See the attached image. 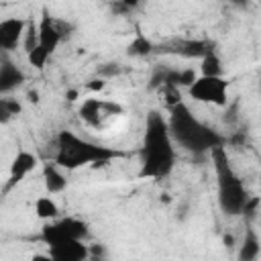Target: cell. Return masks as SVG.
<instances>
[{
	"instance_id": "obj_1",
	"label": "cell",
	"mask_w": 261,
	"mask_h": 261,
	"mask_svg": "<svg viewBox=\"0 0 261 261\" xmlns=\"http://www.w3.org/2000/svg\"><path fill=\"white\" fill-rule=\"evenodd\" d=\"M141 155V177H165L175 165V141L169 130V122L161 112L151 110L147 114Z\"/></svg>"
},
{
	"instance_id": "obj_2",
	"label": "cell",
	"mask_w": 261,
	"mask_h": 261,
	"mask_svg": "<svg viewBox=\"0 0 261 261\" xmlns=\"http://www.w3.org/2000/svg\"><path fill=\"white\" fill-rule=\"evenodd\" d=\"M167 122H169V130H171L173 141L190 153H196V155L212 153L214 149L224 147V143H226V139L216 128L198 120L194 116V112L190 110V106L184 102L169 108V120Z\"/></svg>"
},
{
	"instance_id": "obj_3",
	"label": "cell",
	"mask_w": 261,
	"mask_h": 261,
	"mask_svg": "<svg viewBox=\"0 0 261 261\" xmlns=\"http://www.w3.org/2000/svg\"><path fill=\"white\" fill-rule=\"evenodd\" d=\"M124 155L126 153L120 149L92 143L88 139H82L73 130L65 128L57 133L53 163H57L61 169H77L84 165H106L112 159H118Z\"/></svg>"
},
{
	"instance_id": "obj_4",
	"label": "cell",
	"mask_w": 261,
	"mask_h": 261,
	"mask_svg": "<svg viewBox=\"0 0 261 261\" xmlns=\"http://www.w3.org/2000/svg\"><path fill=\"white\" fill-rule=\"evenodd\" d=\"M214 173H216V184H218V206L226 216H239L243 214V208L247 200L251 198L245 190L243 179L237 175V171L230 165L228 153L224 147H218L210 153Z\"/></svg>"
},
{
	"instance_id": "obj_5",
	"label": "cell",
	"mask_w": 261,
	"mask_h": 261,
	"mask_svg": "<svg viewBox=\"0 0 261 261\" xmlns=\"http://www.w3.org/2000/svg\"><path fill=\"white\" fill-rule=\"evenodd\" d=\"M88 234H90V228L82 218L65 216V218H57L53 222H45L39 239L51 247L61 241H84Z\"/></svg>"
},
{
	"instance_id": "obj_6",
	"label": "cell",
	"mask_w": 261,
	"mask_h": 261,
	"mask_svg": "<svg viewBox=\"0 0 261 261\" xmlns=\"http://www.w3.org/2000/svg\"><path fill=\"white\" fill-rule=\"evenodd\" d=\"M188 94L196 102L224 106L228 102V82L224 75H218V77L198 75V80L188 88Z\"/></svg>"
},
{
	"instance_id": "obj_7",
	"label": "cell",
	"mask_w": 261,
	"mask_h": 261,
	"mask_svg": "<svg viewBox=\"0 0 261 261\" xmlns=\"http://www.w3.org/2000/svg\"><path fill=\"white\" fill-rule=\"evenodd\" d=\"M120 114H122V106L120 104L108 102V100H100V98H88L80 106V116L84 118L86 124H90L94 128L106 126L112 118H116Z\"/></svg>"
},
{
	"instance_id": "obj_8",
	"label": "cell",
	"mask_w": 261,
	"mask_h": 261,
	"mask_svg": "<svg viewBox=\"0 0 261 261\" xmlns=\"http://www.w3.org/2000/svg\"><path fill=\"white\" fill-rule=\"evenodd\" d=\"M214 51V45L204 39H169L161 45H155V53H169L179 55L186 59H204L208 53Z\"/></svg>"
},
{
	"instance_id": "obj_9",
	"label": "cell",
	"mask_w": 261,
	"mask_h": 261,
	"mask_svg": "<svg viewBox=\"0 0 261 261\" xmlns=\"http://www.w3.org/2000/svg\"><path fill=\"white\" fill-rule=\"evenodd\" d=\"M29 22L18 16H10L0 20V49L2 51H14L18 45L24 43Z\"/></svg>"
},
{
	"instance_id": "obj_10",
	"label": "cell",
	"mask_w": 261,
	"mask_h": 261,
	"mask_svg": "<svg viewBox=\"0 0 261 261\" xmlns=\"http://www.w3.org/2000/svg\"><path fill=\"white\" fill-rule=\"evenodd\" d=\"M61 24L57 18H53L49 12H43L41 20L37 22V29H39V47H43L47 53H55V49L59 47L61 39H63V31H61Z\"/></svg>"
},
{
	"instance_id": "obj_11",
	"label": "cell",
	"mask_w": 261,
	"mask_h": 261,
	"mask_svg": "<svg viewBox=\"0 0 261 261\" xmlns=\"http://www.w3.org/2000/svg\"><path fill=\"white\" fill-rule=\"evenodd\" d=\"M37 163H39V159H37V155L35 153H31V151H18L16 155H14V159H12V163H10V171H8V181L4 184V194H8L14 186H18L35 167H37Z\"/></svg>"
},
{
	"instance_id": "obj_12",
	"label": "cell",
	"mask_w": 261,
	"mask_h": 261,
	"mask_svg": "<svg viewBox=\"0 0 261 261\" xmlns=\"http://www.w3.org/2000/svg\"><path fill=\"white\" fill-rule=\"evenodd\" d=\"M49 255L55 261H88L90 245H86L84 241H61L49 247Z\"/></svg>"
},
{
	"instance_id": "obj_13",
	"label": "cell",
	"mask_w": 261,
	"mask_h": 261,
	"mask_svg": "<svg viewBox=\"0 0 261 261\" xmlns=\"http://www.w3.org/2000/svg\"><path fill=\"white\" fill-rule=\"evenodd\" d=\"M22 82H24L22 69L16 67L12 61L2 59V63H0V92L8 94V92L16 90L18 86H22Z\"/></svg>"
},
{
	"instance_id": "obj_14",
	"label": "cell",
	"mask_w": 261,
	"mask_h": 261,
	"mask_svg": "<svg viewBox=\"0 0 261 261\" xmlns=\"http://www.w3.org/2000/svg\"><path fill=\"white\" fill-rule=\"evenodd\" d=\"M43 184L47 194H61L67 188V177L61 171V167L57 163H45L43 167Z\"/></svg>"
},
{
	"instance_id": "obj_15",
	"label": "cell",
	"mask_w": 261,
	"mask_h": 261,
	"mask_svg": "<svg viewBox=\"0 0 261 261\" xmlns=\"http://www.w3.org/2000/svg\"><path fill=\"white\" fill-rule=\"evenodd\" d=\"M259 255H261V241L253 228H247L237 251V261H257Z\"/></svg>"
},
{
	"instance_id": "obj_16",
	"label": "cell",
	"mask_w": 261,
	"mask_h": 261,
	"mask_svg": "<svg viewBox=\"0 0 261 261\" xmlns=\"http://www.w3.org/2000/svg\"><path fill=\"white\" fill-rule=\"evenodd\" d=\"M35 214L45 222H53L59 218V206L51 196H39L35 200Z\"/></svg>"
},
{
	"instance_id": "obj_17",
	"label": "cell",
	"mask_w": 261,
	"mask_h": 261,
	"mask_svg": "<svg viewBox=\"0 0 261 261\" xmlns=\"http://www.w3.org/2000/svg\"><path fill=\"white\" fill-rule=\"evenodd\" d=\"M126 51H128V55H133V57H147V55L155 53V43L149 41L145 35L139 33V35H135V39L128 43Z\"/></svg>"
},
{
	"instance_id": "obj_18",
	"label": "cell",
	"mask_w": 261,
	"mask_h": 261,
	"mask_svg": "<svg viewBox=\"0 0 261 261\" xmlns=\"http://www.w3.org/2000/svg\"><path fill=\"white\" fill-rule=\"evenodd\" d=\"M200 75H206V77L222 75V59L218 57L216 51H212L204 59H200Z\"/></svg>"
},
{
	"instance_id": "obj_19",
	"label": "cell",
	"mask_w": 261,
	"mask_h": 261,
	"mask_svg": "<svg viewBox=\"0 0 261 261\" xmlns=\"http://www.w3.org/2000/svg\"><path fill=\"white\" fill-rule=\"evenodd\" d=\"M22 106L14 98H0V122L6 124L12 116H18Z\"/></svg>"
},
{
	"instance_id": "obj_20",
	"label": "cell",
	"mask_w": 261,
	"mask_h": 261,
	"mask_svg": "<svg viewBox=\"0 0 261 261\" xmlns=\"http://www.w3.org/2000/svg\"><path fill=\"white\" fill-rule=\"evenodd\" d=\"M49 57H51V53H47L43 47H35L33 51H29L27 53V59H29V63L35 67V69H43L45 65H47V61H49Z\"/></svg>"
},
{
	"instance_id": "obj_21",
	"label": "cell",
	"mask_w": 261,
	"mask_h": 261,
	"mask_svg": "<svg viewBox=\"0 0 261 261\" xmlns=\"http://www.w3.org/2000/svg\"><path fill=\"white\" fill-rule=\"evenodd\" d=\"M261 204V200L259 198H249L247 200V204H245V208H243V214L245 216H249V218H253L255 216V212H257V206Z\"/></svg>"
},
{
	"instance_id": "obj_22",
	"label": "cell",
	"mask_w": 261,
	"mask_h": 261,
	"mask_svg": "<svg viewBox=\"0 0 261 261\" xmlns=\"http://www.w3.org/2000/svg\"><path fill=\"white\" fill-rule=\"evenodd\" d=\"M104 86H106V82L100 80V77H98V80H90V82L86 84V88L92 90V92H100V90H104Z\"/></svg>"
},
{
	"instance_id": "obj_23",
	"label": "cell",
	"mask_w": 261,
	"mask_h": 261,
	"mask_svg": "<svg viewBox=\"0 0 261 261\" xmlns=\"http://www.w3.org/2000/svg\"><path fill=\"white\" fill-rule=\"evenodd\" d=\"M29 261H55V259H53L49 253H35Z\"/></svg>"
},
{
	"instance_id": "obj_24",
	"label": "cell",
	"mask_w": 261,
	"mask_h": 261,
	"mask_svg": "<svg viewBox=\"0 0 261 261\" xmlns=\"http://www.w3.org/2000/svg\"><path fill=\"white\" fill-rule=\"evenodd\" d=\"M222 243H224V247H226V249H230V247H234V237L226 232V234L222 237Z\"/></svg>"
},
{
	"instance_id": "obj_25",
	"label": "cell",
	"mask_w": 261,
	"mask_h": 261,
	"mask_svg": "<svg viewBox=\"0 0 261 261\" xmlns=\"http://www.w3.org/2000/svg\"><path fill=\"white\" fill-rule=\"evenodd\" d=\"M27 96H29V100H31V102H35V104H37V102H39V94H37V92H35V90H31V92H29V94H27Z\"/></svg>"
},
{
	"instance_id": "obj_26",
	"label": "cell",
	"mask_w": 261,
	"mask_h": 261,
	"mask_svg": "<svg viewBox=\"0 0 261 261\" xmlns=\"http://www.w3.org/2000/svg\"><path fill=\"white\" fill-rule=\"evenodd\" d=\"M65 96H67V100H69V102H73V100L77 98V92H75V90H67V94H65Z\"/></svg>"
}]
</instances>
